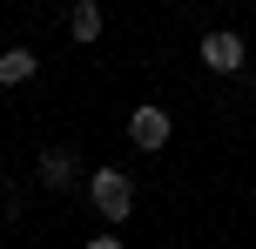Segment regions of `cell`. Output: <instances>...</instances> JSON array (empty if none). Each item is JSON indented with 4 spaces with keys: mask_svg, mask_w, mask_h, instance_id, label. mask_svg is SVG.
I'll return each instance as SVG.
<instances>
[{
    "mask_svg": "<svg viewBox=\"0 0 256 249\" xmlns=\"http://www.w3.org/2000/svg\"><path fill=\"white\" fill-rule=\"evenodd\" d=\"M40 74V54L34 47H0V88H27Z\"/></svg>",
    "mask_w": 256,
    "mask_h": 249,
    "instance_id": "277c9868",
    "label": "cell"
},
{
    "mask_svg": "<svg viewBox=\"0 0 256 249\" xmlns=\"http://www.w3.org/2000/svg\"><path fill=\"white\" fill-rule=\"evenodd\" d=\"M74 148H40V189H68L74 182Z\"/></svg>",
    "mask_w": 256,
    "mask_h": 249,
    "instance_id": "8992f818",
    "label": "cell"
},
{
    "mask_svg": "<svg viewBox=\"0 0 256 249\" xmlns=\"http://www.w3.org/2000/svg\"><path fill=\"white\" fill-rule=\"evenodd\" d=\"M81 249H122L115 236H88V243H81Z\"/></svg>",
    "mask_w": 256,
    "mask_h": 249,
    "instance_id": "52a82bcc",
    "label": "cell"
},
{
    "mask_svg": "<svg viewBox=\"0 0 256 249\" xmlns=\"http://www.w3.org/2000/svg\"><path fill=\"white\" fill-rule=\"evenodd\" d=\"M88 202L102 223H128V209H135V182H128V169H94L88 175Z\"/></svg>",
    "mask_w": 256,
    "mask_h": 249,
    "instance_id": "6da1fadb",
    "label": "cell"
},
{
    "mask_svg": "<svg viewBox=\"0 0 256 249\" xmlns=\"http://www.w3.org/2000/svg\"><path fill=\"white\" fill-rule=\"evenodd\" d=\"M102 27H108V13L94 7V0H74V7H68V34H74L81 47H94V40H102Z\"/></svg>",
    "mask_w": 256,
    "mask_h": 249,
    "instance_id": "5b68a950",
    "label": "cell"
},
{
    "mask_svg": "<svg viewBox=\"0 0 256 249\" xmlns=\"http://www.w3.org/2000/svg\"><path fill=\"white\" fill-rule=\"evenodd\" d=\"M243 61H250V47H243L236 27H209V34H202V67H209V74H236Z\"/></svg>",
    "mask_w": 256,
    "mask_h": 249,
    "instance_id": "7a4b0ae2",
    "label": "cell"
},
{
    "mask_svg": "<svg viewBox=\"0 0 256 249\" xmlns=\"http://www.w3.org/2000/svg\"><path fill=\"white\" fill-rule=\"evenodd\" d=\"M168 135H176V121H168V108L142 101L135 115H128V142H135L142 155H155V148H168Z\"/></svg>",
    "mask_w": 256,
    "mask_h": 249,
    "instance_id": "3957f363",
    "label": "cell"
}]
</instances>
